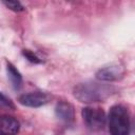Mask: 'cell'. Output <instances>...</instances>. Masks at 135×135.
<instances>
[{"instance_id":"obj_1","label":"cell","mask_w":135,"mask_h":135,"mask_svg":"<svg viewBox=\"0 0 135 135\" xmlns=\"http://www.w3.org/2000/svg\"><path fill=\"white\" fill-rule=\"evenodd\" d=\"M114 86L98 81H85L77 84L74 88L75 97L79 101L85 103L102 101L114 94Z\"/></svg>"},{"instance_id":"obj_2","label":"cell","mask_w":135,"mask_h":135,"mask_svg":"<svg viewBox=\"0 0 135 135\" xmlns=\"http://www.w3.org/2000/svg\"><path fill=\"white\" fill-rule=\"evenodd\" d=\"M109 131L111 135L130 134V116L122 105H114L109 113Z\"/></svg>"},{"instance_id":"obj_3","label":"cell","mask_w":135,"mask_h":135,"mask_svg":"<svg viewBox=\"0 0 135 135\" xmlns=\"http://www.w3.org/2000/svg\"><path fill=\"white\" fill-rule=\"evenodd\" d=\"M82 118L85 124L94 131L102 129L105 123L104 112L98 108H84L82 110Z\"/></svg>"},{"instance_id":"obj_4","label":"cell","mask_w":135,"mask_h":135,"mask_svg":"<svg viewBox=\"0 0 135 135\" xmlns=\"http://www.w3.org/2000/svg\"><path fill=\"white\" fill-rule=\"evenodd\" d=\"M50 100V96L46 93L43 92H31L23 94L19 97V102L25 107L31 108H38L45 103H47Z\"/></svg>"},{"instance_id":"obj_5","label":"cell","mask_w":135,"mask_h":135,"mask_svg":"<svg viewBox=\"0 0 135 135\" xmlns=\"http://www.w3.org/2000/svg\"><path fill=\"white\" fill-rule=\"evenodd\" d=\"M124 74V70L119 64H110L101 68L96 73V78L101 81H115L120 79Z\"/></svg>"},{"instance_id":"obj_6","label":"cell","mask_w":135,"mask_h":135,"mask_svg":"<svg viewBox=\"0 0 135 135\" xmlns=\"http://www.w3.org/2000/svg\"><path fill=\"white\" fill-rule=\"evenodd\" d=\"M19 121L9 115H0V135H16L19 132Z\"/></svg>"},{"instance_id":"obj_7","label":"cell","mask_w":135,"mask_h":135,"mask_svg":"<svg viewBox=\"0 0 135 135\" xmlns=\"http://www.w3.org/2000/svg\"><path fill=\"white\" fill-rule=\"evenodd\" d=\"M55 113H56V116L60 120H62L66 123L73 122L74 119H75L74 108L69 102H64V101L58 102L56 108H55Z\"/></svg>"},{"instance_id":"obj_8","label":"cell","mask_w":135,"mask_h":135,"mask_svg":"<svg viewBox=\"0 0 135 135\" xmlns=\"http://www.w3.org/2000/svg\"><path fill=\"white\" fill-rule=\"evenodd\" d=\"M6 72H7V76L9 78L14 89H16V90L20 89V86L22 84V77H21V74L19 73V71L11 62H6Z\"/></svg>"},{"instance_id":"obj_9","label":"cell","mask_w":135,"mask_h":135,"mask_svg":"<svg viewBox=\"0 0 135 135\" xmlns=\"http://www.w3.org/2000/svg\"><path fill=\"white\" fill-rule=\"evenodd\" d=\"M3 4L14 12H21L24 9L23 5L19 1H3Z\"/></svg>"},{"instance_id":"obj_10","label":"cell","mask_w":135,"mask_h":135,"mask_svg":"<svg viewBox=\"0 0 135 135\" xmlns=\"http://www.w3.org/2000/svg\"><path fill=\"white\" fill-rule=\"evenodd\" d=\"M23 55L31 61V62H35V63H38V62H40V60H39V58L33 53V52H31V51H28V50H24L23 51Z\"/></svg>"},{"instance_id":"obj_11","label":"cell","mask_w":135,"mask_h":135,"mask_svg":"<svg viewBox=\"0 0 135 135\" xmlns=\"http://www.w3.org/2000/svg\"><path fill=\"white\" fill-rule=\"evenodd\" d=\"M0 105H11V102L8 99H6V97L0 93Z\"/></svg>"}]
</instances>
